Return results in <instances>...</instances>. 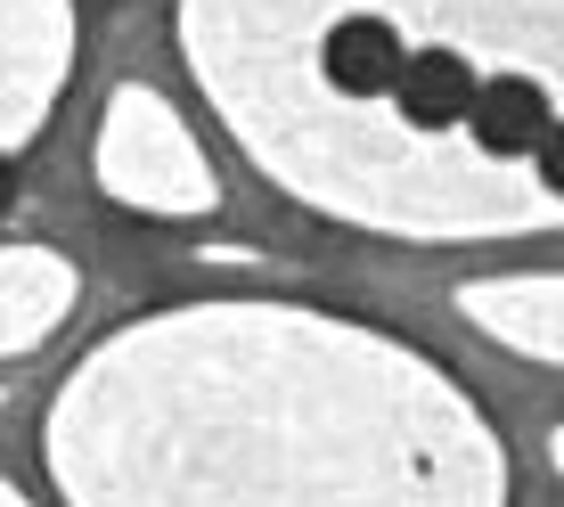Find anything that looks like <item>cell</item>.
<instances>
[{
    "label": "cell",
    "instance_id": "6da1fadb",
    "mask_svg": "<svg viewBox=\"0 0 564 507\" xmlns=\"http://www.w3.org/2000/svg\"><path fill=\"white\" fill-rule=\"evenodd\" d=\"M401 33L384 25V17H344L336 33H327V50H319V66H327V83L344 90V99H384L393 90V74H401Z\"/></svg>",
    "mask_w": 564,
    "mask_h": 507
},
{
    "label": "cell",
    "instance_id": "7a4b0ae2",
    "mask_svg": "<svg viewBox=\"0 0 564 507\" xmlns=\"http://www.w3.org/2000/svg\"><path fill=\"white\" fill-rule=\"evenodd\" d=\"M475 140L491 155H532L540 131H549V90L532 74H499V83H475V107H466Z\"/></svg>",
    "mask_w": 564,
    "mask_h": 507
},
{
    "label": "cell",
    "instance_id": "3957f363",
    "mask_svg": "<svg viewBox=\"0 0 564 507\" xmlns=\"http://www.w3.org/2000/svg\"><path fill=\"white\" fill-rule=\"evenodd\" d=\"M393 107L410 115L417 131L458 123V115L475 107V66H466L458 50H417V57H401V74H393Z\"/></svg>",
    "mask_w": 564,
    "mask_h": 507
},
{
    "label": "cell",
    "instance_id": "277c9868",
    "mask_svg": "<svg viewBox=\"0 0 564 507\" xmlns=\"http://www.w3.org/2000/svg\"><path fill=\"white\" fill-rule=\"evenodd\" d=\"M532 155H540V181H549L556 197H564V123H549V131H540V148H532Z\"/></svg>",
    "mask_w": 564,
    "mask_h": 507
},
{
    "label": "cell",
    "instance_id": "5b68a950",
    "mask_svg": "<svg viewBox=\"0 0 564 507\" xmlns=\"http://www.w3.org/2000/svg\"><path fill=\"white\" fill-rule=\"evenodd\" d=\"M9 197H17V172H9V164H0V213H9Z\"/></svg>",
    "mask_w": 564,
    "mask_h": 507
}]
</instances>
